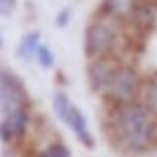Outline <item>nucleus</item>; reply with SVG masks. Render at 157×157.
I'll list each match as a JSON object with an SVG mask.
<instances>
[{"instance_id":"nucleus-1","label":"nucleus","mask_w":157,"mask_h":157,"mask_svg":"<svg viewBox=\"0 0 157 157\" xmlns=\"http://www.w3.org/2000/svg\"><path fill=\"white\" fill-rule=\"evenodd\" d=\"M114 128L118 134V142L124 149L132 153L144 151L153 138V120L140 103H128L117 109Z\"/></svg>"},{"instance_id":"nucleus-2","label":"nucleus","mask_w":157,"mask_h":157,"mask_svg":"<svg viewBox=\"0 0 157 157\" xmlns=\"http://www.w3.org/2000/svg\"><path fill=\"white\" fill-rule=\"evenodd\" d=\"M140 86H142L140 74L134 68H130V66H118L103 91L113 105L122 107V105L134 103L136 95L140 91Z\"/></svg>"},{"instance_id":"nucleus-3","label":"nucleus","mask_w":157,"mask_h":157,"mask_svg":"<svg viewBox=\"0 0 157 157\" xmlns=\"http://www.w3.org/2000/svg\"><path fill=\"white\" fill-rule=\"evenodd\" d=\"M114 47V31L105 21H91L86 29V54L91 60L109 56Z\"/></svg>"},{"instance_id":"nucleus-4","label":"nucleus","mask_w":157,"mask_h":157,"mask_svg":"<svg viewBox=\"0 0 157 157\" xmlns=\"http://www.w3.org/2000/svg\"><path fill=\"white\" fill-rule=\"evenodd\" d=\"M0 105H2L4 113H10L21 105H27L23 83L20 82L17 76L6 70L0 72Z\"/></svg>"},{"instance_id":"nucleus-5","label":"nucleus","mask_w":157,"mask_h":157,"mask_svg":"<svg viewBox=\"0 0 157 157\" xmlns=\"http://www.w3.org/2000/svg\"><path fill=\"white\" fill-rule=\"evenodd\" d=\"M117 68L118 66L109 56L91 60V64L87 66V80H89V86H91L93 91H103Z\"/></svg>"},{"instance_id":"nucleus-6","label":"nucleus","mask_w":157,"mask_h":157,"mask_svg":"<svg viewBox=\"0 0 157 157\" xmlns=\"http://www.w3.org/2000/svg\"><path fill=\"white\" fill-rule=\"evenodd\" d=\"M66 124H68L70 128L76 132L78 140H80L83 146H87V147H93V146H95L93 136L89 134V130H87V120H86V117L82 114V111H80L78 107H74V105L70 107V113H68V118H66Z\"/></svg>"},{"instance_id":"nucleus-7","label":"nucleus","mask_w":157,"mask_h":157,"mask_svg":"<svg viewBox=\"0 0 157 157\" xmlns=\"http://www.w3.org/2000/svg\"><path fill=\"white\" fill-rule=\"evenodd\" d=\"M6 122L10 124L12 132H14V138H21L23 134L27 132V126H29V111H27V105H21L14 109V111L6 113Z\"/></svg>"},{"instance_id":"nucleus-8","label":"nucleus","mask_w":157,"mask_h":157,"mask_svg":"<svg viewBox=\"0 0 157 157\" xmlns=\"http://www.w3.org/2000/svg\"><path fill=\"white\" fill-rule=\"evenodd\" d=\"M136 6L138 0H103V12L111 17H117V20L130 17Z\"/></svg>"},{"instance_id":"nucleus-9","label":"nucleus","mask_w":157,"mask_h":157,"mask_svg":"<svg viewBox=\"0 0 157 157\" xmlns=\"http://www.w3.org/2000/svg\"><path fill=\"white\" fill-rule=\"evenodd\" d=\"M41 43V35L37 31H31V33H27L25 37H21L20 41V45H17V56L23 58V60H31L35 58V51H37V47Z\"/></svg>"},{"instance_id":"nucleus-10","label":"nucleus","mask_w":157,"mask_h":157,"mask_svg":"<svg viewBox=\"0 0 157 157\" xmlns=\"http://www.w3.org/2000/svg\"><path fill=\"white\" fill-rule=\"evenodd\" d=\"M149 114H155L157 117V80H151L144 89V97L140 103Z\"/></svg>"},{"instance_id":"nucleus-11","label":"nucleus","mask_w":157,"mask_h":157,"mask_svg":"<svg viewBox=\"0 0 157 157\" xmlns=\"http://www.w3.org/2000/svg\"><path fill=\"white\" fill-rule=\"evenodd\" d=\"M52 107H54V113L58 114V118L62 120V122H66L72 103L68 101V97H66L62 91H56V93H54V97H52Z\"/></svg>"},{"instance_id":"nucleus-12","label":"nucleus","mask_w":157,"mask_h":157,"mask_svg":"<svg viewBox=\"0 0 157 157\" xmlns=\"http://www.w3.org/2000/svg\"><path fill=\"white\" fill-rule=\"evenodd\" d=\"M35 58H37L39 66H41V68H45V70H51L52 66H54V54H52V51L45 43H39L37 51H35Z\"/></svg>"},{"instance_id":"nucleus-13","label":"nucleus","mask_w":157,"mask_h":157,"mask_svg":"<svg viewBox=\"0 0 157 157\" xmlns=\"http://www.w3.org/2000/svg\"><path fill=\"white\" fill-rule=\"evenodd\" d=\"M37 157H70V151L66 149V146H62V144H52V146H49Z\"/></svg>"},{"instance_id":"nucleus-14","label":"nucleus","mask_w":157,"mask_h":157,"mask_svg":"<svg viewBox=\"0 0 157 157\" xmlns=\"http://www.w3.org/2000/svg\"><path fill=\"white\" fill-rule=\"evenodd\" d=\"M0 140H2L4 144H10V142L16 140V138H14V132H12V128H10V124L6 122V118L0 120Z\"/></svg>"},{"instance_id":"nucleus-15","label":"nucleus","mask_w":157,"mask_h":157,"mask_svg":"<svg viewBox=\"0 0 157 157\" xmlns=\"http://www.w3.org/2000/svg\"><path fill=\"white\" fill-rule=\"evenodd\" d=\"M70 16H72V10H70V8L60 10L58 16H56V25H58V27H66V23L70 21Z\"/></svg>"},{"instance_id":"nucleus-16","label":"nucleus","mask_w":157,"mask_h":157,"mask_svg":"<svg viewBox=\"0 0 157 157\" xmlns=\"http://www.w3.org/2000/svg\"><path fill=\"white\" fill-rule=\"evenodd\" d=\"M16 0H0V16H6L14 10Z\"/></svg>"},{"instance_id":"nucleus-17","label":"nucleus","mask_w":157,"mask_h":157,"mask_svg":"<svg viewBox=\"0 0 157 157\" xmlns=\"http://www.w3.org/2000/svg\"><path fill=\"white\" fill-rule=\"evenodd\" d=\"M153 138H155V140H157V122L153 124Z\"/></svg>"},{"instance_id":"nucleus-18","label":"nucleus","mask_w":157,"mask_h":157,"mask_svg":"<svg viewBox=\"0 0 157 157\" xmlns=\"http://www.w3.org/2000/svg\"><path fill=\"white\" fill-rule=\"evenodd\" d=\"M0 45H2V39H0Z\"/></svg>"}]
</instances>
